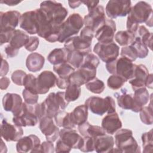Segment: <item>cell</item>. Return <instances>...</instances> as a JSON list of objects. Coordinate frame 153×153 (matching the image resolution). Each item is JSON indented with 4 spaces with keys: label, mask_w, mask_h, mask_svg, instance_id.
<instances>
[{
    "label": "cell",
    "mask_w": 153,
    "mask_h": 153,
    "mask_svg": "<svg viewBox=\"0 0 153 153\" xmlns=\"http://www.w3.org/2000/svg\"><path fill=\"white\" fill-rule=\"evenodd\" d=\"M136 65L128 59L121 57L106 63V69L112 75H117L126 81L131 79L134 74Z\"/></svg>",
    "instance_id": "6da1fadb"
},
{
    "label": "cell",
    "mask_w": 153,
    "mask_h": 153,
    "mask_svg": "<svg viewBox=\"0 0 153 153\" xmlns=\"http://www.w3.org/2000/svg\"><path fill=\"white\" fill-rule=\"evenodd\" d=\"M47 18L53 24L61 25L68 16V11L62 4L56 1H44L40 4L39 8Z\"/></svg>",
    "instance_id": "7a4b0ae2"
},
{
    "label": "cell",
    "mask_w": 153,
    "mask_h": 153,
    "mask_svg": "<svg viewBox=\"0 0 153 153\" xmlns=\"http://www.w3.org/2000/svg\"><path fill=\"white\" fill-rule=\"evenodd\" d=\"M115 145L120 152H141L140 148L137 141L133 136L131 130L123 128L118 130L115 135Z\"/></svg>",
    "instance_id": "3957f363"
},
{
    "label": "cell",
    "mask_w": 153,
    "mask_h": 153,
    "mask_svg": "<svg viewBox=\"0 0 153 153\" xmlns=\"http://www.w3.org/2000/svg\"><path fill=\"white\" fill-rule=\"evenodd\" d=\"M152 8L145 1H139L131 7L127 19L137 23H145L146 26L152 27Z\"/></svg>",
    "instance_id": "277c9868"
},
{
    "label": "cell",
    "mask_w": 153,
    "mask_h": 153,
    "mask_svg": "<svg viewBox=\"0 0 153 153\" xmlns=\"http://www.w3.org/2000/svg\"><path fill=\"white\" fill-rule=\"evenodd\" d=\"M85 105L92 113L100 116L105 113L115 112V102L111 96H106L105 98L91 96L85 100Z\"/></svg>",
    "instance_id": "5b68a950"
},
{
    "label": "cell",
    "mask_w": 153,
    "mask_h": 153,
    "mask_svg": "<svg viewBox=\"0 0 153 153\" xmlns=\"http://www.w3.org/2000/svg\"><path fill=\"white\" fill-rule=\"evenodd\" d=\"M83 25V19L78 13L71 14L60 25L58 42L63 43L73 35H76Z\"/></svg>",
    "instance_id": "8992f818"
},
{
    "label": "cell",
    "mask_w": 153,
    "mask_h": 153,
    "mask_svg": "<svg viewBox=\"0 0 153 153\" xmlns=\"http://www.w3.org/2000/svg\"><path fill=\"white\" fill-rule=\"evenodd\" d=\"M38 121L39 120L36 114L35 104L29 105L26 102H23L20 109L13 118V123L20 127L35 126Z\"/></svg>",
    "instance_id": "52a82bcc"
},
{
    "label": "cell",
    "mask_w": 153,
    "mask_h": 153,
    "mask_svg": "<svg viewBox=\"0 0 153 153\" xmlns=\"http://www.w3.org/2000/svg\"><path fill=\"white\" fill-rule=\"evenodd\" d=\"M131 8V2L129 0H111L105 8L107 16L111 19L118 17H125L128 15Z\"/></svg>",
    "instance_id": "ba28073f"
},
{
    "label": "cell",
    "mask_w": 153,
    "mask_h": 153,
    "mask_svg": "<svg viewBox=\"0 0 153 153\" xmlns=\"http://www.w3.org/2000/svg\"><path fill=\"white\" fill-rule=\"evenodd\" d=\"M93 51L103 62L106 63L118 58L120 54V47L114 42L108 44L98 42L94 46Z\"/></svg>",
    "instance_id": "9c48e42d"
},
{
    "label": "cell",
    "mask_w": 153,
    "mask_h": 153,
    "mask_svg": "<svg viewBox=\"0 0 153 153\" xmlns=\"http://www.w3.org/2000/svg\"><path fill=\"white\" fill-rule=\"evenodd\" d=\"M115 22L112 19H106L94 32L95 38L100 43L108 44L114 42L116 31Z\"/></svg>",
    "instance_id": "30bf717a"
},
{
    "label": "cell",
    "mask_w": 153,
    "mask_h": 153,
    "mask_svg": "<svg viewBox=\"0 0 153 153\" xmlns=\"http://www.w3.org/2000/svg\"><path fill=\"white\" fill-rule=\"evenodd\" d=\"M106 20L104 8L102 5H98L95 8L84 16L83 19L85 26L91 28L94 32L105 22Z\"/></svg>",
    "instance_id": "8fae6325"
},
{
    "label": "cell",
    "mask_w": 153,
    "mask_h": 153,
    "mask_svg": "<svg viewBox=\"0 0 153 153\" xmlns=\"http://www.w3.org/2000/svg\"><path fill=\"white\" fill-rule=\"evenodd\" d=\"M22 127L9 123L3 119L1 124V135L7 142H17L23 136Z\"/></svg>",
    "instance_id": "7c38bea8"
},
{
    "label": "cell",
    "mask_w": 153,
    "mask_h": 153,
    "mask_svg": "<svg viewBox=\"0 0 153 153\" xmlns=\"http://www.w3.org/2000/svg\"><path fill=\"white\" fill-rule=\"evenodd\" d=\"M39 128L47 141L54 142L60 136V130L53 120V118L44 117L39 120Z\"/></svg>",
    "instance_id": "4fadbf2b"
},
{
    "label": "cell",
    "mask_w": 153,
    "mask_h": 153,
    "mask_svg": "<svg viewBox=\"0 0 153 153\" xmlns=\"http://www.w3.org/2000/svg\"><path fill=\"white\" fill-rule=\"evenodd\" d=\"M41 145L39 138L35 134L22 137L16 143V150L18 152H39Z\"/></svg>",
    "instance_id": "5bb4252c"
},
{
    "label": "cell",
    "mask_w": 153,
    "mask_h": 153,
    "mask_svg": "<svg viewBox=\"0 0 153 153\" xmlns=\"http://www.w3.org/2000/svg\"><path fill=\"white\" fill-rule=\"evenodd\" d=\"M92 41L80 36H72L65 41L64 48L70 51H79L85 54L91 53Z\"/></svg>",
    "instance_id": "9a60e30c"
},
{
    "label": "cell",
    "mask_w": 153,
    "mask_h": 153,
    "mask_svg": "<svg viewBox=\"0 0 153 153\" xmlns=\"http://www.w3.org/2000/svg\"><path fill=\"white\" fill-rule=\"evenodd\" d=\"M57 80L56 76L50 71H44L36 77V91L38 94H44L54 87Z\"/></svg>",
    "instance_id": "2e32d148"
},
{
    "label": "cell",
    "mask_w": 153,
    "mask_h": 153,
    "mask_svg": "<svg viewBox=\"0 0 153 153\" xmlns=\"http://www.w3.org/2000/svg\"><path fill=\"white\" fill-rule=\"evenodd\" d=\"M21 14L17 11H8L0 13V32L15 30L20 23Z\"/></svg>",
    "instance_id": "e0dca14e"
},
{
    "label": "cell",
    "mask_w": 153,
    "mask_h": 153,
    "mask_svg": "<svg viewBox=\"0 0 153 153\" xmlns=\"http://www.w3.org/2000/svg\"><path fill=\"white\" fill-rule=\"evenodd\" d=\"M59 138L71 149H79L83 141V137L73 128H63L60 130Z\"/></svg>",
    "instance_id": "ac0fdd59"
},
{
    "label": "cell",
    "mask_w": 153,
    "mask_h": 153,
    "mask_svg": "<svg viewBox=\"0 0 153 153\" xmlns=\"http://www.w3.org/2000/svg\"><path fill=\"white\" fill-rule=\"evenodd\" d=\"M20 27L30 35L37 34L38 20L36 10L29 11L23 13L20 19Z\"/></svg>",
    "instance_id": "d6986e66"
},
{
    "label": "cell",
    "mask_w": 153,
    "mask_h": 153,
    "mask_svg": "<svg viewBox=\"0 0 153 153\" xmlns=\"http://www.w3.org/2000/svg\"><path fill=\"white\" fill-rule=\"evenodd\" d=\"M96 76V69H90L85 68H79L69 77L71 84L81 86Z\"/></svg>",
    "instance_id": "ffe728a7"
},
{
    "label": "cell",
    "mask_w": 153,
    "mask_h": 153,
    "mask_svg": "<svg viewBox=\"0 0 153 153\" xmlns=\"http://www.w3.org/2000/svg\"><path fill=\"white\" fill-rule=\"evenodd\" d=\"M149 74L148 69L145 65H136L133 76L128 81L132 89L134 91L140 88L146 87V81Z\"/></svg>",
    "instance_id": "44dd1931"
},
{
    "label": "cell",
    "mask_w": 153,
    "mask_h": 153,
    "mask_svg": "<svg viewBox=\"0 0 153 153\" xmlns=\"http://www.w3.org/2000/svg\"><path fill=\"white\" fill-rule=\"evenodd\" d=\"M101 126L106 133L112 135L122 127V122L118 114L115 112L108 114L102 119Z\"/></svg>",
    "instance_id": "7402d4cb"
},
{
    "label": "cell",
    "mask_w": 153,
    "mask_h": 153,
    "mask_svg": "<svg viewBox=\"0 0 153 153\" xmlns=\"http://www.w3.org/2000/svg\"><path fill=\"white\" fill-rule=\"evenodd\" d=\"M21 96L16 93H6L2 98V106L7 112H11L14 115L17 114L22 105Z\"/></svg>",
    "instance_id": "603a6c76"
},
{
    "label": "cell",
    "mask_w": 153,
    "mask_h": 153,
    "mask_svg": "<svg viewBox=\"0 0 153 153\" xmlns=\"http://www.w3.org/2000/svg\"><path fill=\"white\" fill-rule=\"evenodd\" d=\"M115 145L114 139L112 136L103 134L94 137V150L98 153L111 152Z\"/></svg>",
    "instance_id": "cb8c5ba5"
},
{
    "label": "cell",
    "mask_w": 153,
    "mask_h": 153,
    "mask_svg": "<svg viewBox=\"0 0 153 153\" xmlns=\"http://www.w3.org/2000/svg\"><path fill=\"white\" fill-rule=\"evenodd\" d=\"M41 103L44 109L45 117L54 118L56 114L61 110L56 96V93H50Z\"/></svg>",
    "instance_id": "d4e9b609"
},
{
    "label": "cell",
    "mask_w": 153,
    "mask_h": 153,
    "mask_svg": "<svg viewBox=\"0 0 153 153\" xmlns=\"http://www.w3.org/2000/svg\"><path fill=\"white\" fill-rule=\"evenodd\" d=\"M117 99L118 105L123 109L131 110L137 113L142 108L137 104L132 94L123 93L117 96Z\"/></svg>",
    "instance_id": "484cf974"
},
{
    "label": "cell",
    "mask_w": 153,
    "mask_h": 153,
    "mask_svg": "<svg viewBox=\"0 0 153 153\" xmlns=\"http://www.w3.org/2000/svg\"><path fill=\"white\" fill-rule=\"evenodd\" d=\"M78 130L83 137H96L106 134L105 131L102 127L91 125L87 121L78 126Z\"/></svg>",
    "instance_id": "4316f807"
},
{
    "label": "cell",
    "mask_w": 153,
    "mask_h": 153,
    "mask_svg": "<svg viewBox=\"0 0 153 153\" xmlns=\"http://www.w3.org/2000/svg\"><path fill=\"white\" fill-rule=\"evenodd\" d=\"M45 63V58L38 53H32L29 54L26 60L27 69L33 72L41 71Z\"/></svg>",
    "instance_id": "83f0119b"
},
{
    "label": "cell",
    "mask_w": 153,
    "mask_h": 153,
    "mask_svg": "<svg viewBox=\"0 0 153 153\" xmlns=\"http://www.w3.org/2000/svg\"><path fill=\"white\" fill-rule=\"evenodd\" d=\"M30 36L24 31L19 29H15L13 31L11 37L9 41V45L14 48L19 50L20 48L26 45Z\"/></svg>",
    "instance_id": "f1b7e54d"
},
{
    "label": "cell",
    "mask_w": 153,
    "mask_h": 153,
    "mask_svg": "<svg viewBox=\"0 0 153 153\" xmlns=\"http://www.w3.org/2000/svg\"><path fill=\"white\" fill-rule=\"evenodd\" d=\"M69 50L65 48H57L53 50L48 55V61L53 65L67 63Z\"/></svg>",
    "instance_id": "f546056e"
},
{
    "label": "cell",
    "mask_w": 153,
    "mask_h": 153,
    "mask_svg": "<svg viewBox=\"0 0 153 153\" xmlns=\"http://www.w3.org/2000/svg\"><path fill=\"white\" fill-rule=\"evenodd\" d=\"M70 113L72 121L75 126H79L87 120L88 108L85 105H81L76 106Z\"/></svg>",
    "instance_id": "4dcf8cb0"
},
{
    "label": "cell",
    "mask_w": 153,
    "mask_h": 153,
    "mask_svg": "<svg viewBox=\"0 0 153 153\" xmlns=\"http://www.w3.org/2000/svg\"><path fill=\"white\" fill-rule=\"evenodd\" d=\"M56 124L59 127L64 128H74L76 126L72 122L71 113L64 110L59 111L54 116Z\"/></svg>",
    "instance_id": "1f68e13d"
},
{
    "label": "cell",
    "mask_w": 153,
    "mask_h": 153,
    "mask_svg": "<svg viewBox=\"0 0 153 153\" xmlns=\"http://www.w3.org/2000/svg\"><path fill=\"white\" fill-rule=\"evenodd\" d=\"M135 38V34L128 30L118 31L114 35L115 41L123 47L130 45L133 42Z\"/></svg>",
    "instance_id": "d6a6232c"
},
{
    "label": "cell",
    "mask_w": 153,
    "mask_h": 153,
    "mask_svg": "<svg viewBox=\"0 0 153 153\" xmlns=\"http://www.w3.org/2000/svg\"><path fill=\"white\" fill-rule=\"evenodd\" d=\"M134 91V94H133V98L139 106L142 108L149 102L150 96L146 87L138 88Z\"/></svg>",
    "instance_id": "836d02e7"
},
{
    "label": "cell",
    "mask_w": 153,
    "mask_h": 153,
    "mask_svg": "<svg viewBox=\"0 0 153 153\" xmlns=\"http://www.w3.org/2000/svg\"><path fill=\"white\" fill-rule=\"evenodd\" d=\"M139 37L140 38L142 42L147 47L152 50V33L149 32L143 25H140L137 30Z\"/></svg>",
    "instance_id": "e575fe53"
},
{
    "label": "cell",
    "mask_w": 153,
    "mask_h": 153,
    "mask_svg": "<svg viewBox=\"0 0 153 153\" xmlns=\"http://www.w3.org/2000/svg\"><path fill=\"white\" fill-rule=\"evenodd\" d=\"M75 69L68 63H62L54 65L53 66L54 71L57 74L59 77L61 78H69L75 71Z\"/></svg>",
    "instance_id": "d590c367"
},
{
    "label": "cell",
    "mask_w": 153,
    "mask_h": 153,
    "mask_svg": "<svg viewBox=\"0 0 153 153\" xmlns=\"http://www.w3.org/2000/svg\"><path fill=\"white\" fill-rule=\"evenodd\" d=\"M85 54H87L79 51H69L67 63L71 65L75 69H78L81 66Z\"/></svg>",
    "instance_id": "8d00e7d4"
},
{
    "label": "cell",
    "mask_w": 153,
    "mask_h": 153,
    "mask_svg": "<svg viewBox=\"0 0 153 153\" xmlns=\"http://www.w3.org/2000/svg\"><path fill=\"white\" fill-rule=\"evenodd\" d=\"M86 88L90 92L94 94H100L105 90V86L104 82L95 77L85 84Z\"/></svg>",
    "instance_id": "74e56055"
},
{
    "label": "cell",
    "mask_w": 153,
    "mask_h": 153,
    "mask_svg": "<svg viewBox=\"0 0 153 153\" xmlns=\"http://www.w3.org/2000/svg\"><path fill=\"white\" fill-rule=\"evenodd\" d=\"M81 87L75 84H70L65 91V99L68 102L76 100L81 94Z\"/></svg>",
    "instance_id": "f35d334b"
},
{
    "label": "cell",
    "mask_w": 153,
    "mask_h": 153,
    "mask_svg": "<svg viewBox=\"0 0 153 153\" xmlns=\"http://www.w3.org/2000/svg\"><path fill=\"white\" fill-rule=\"evenodd\" d=\"M100 63L99 58L93 53H90L85 55L83 62L79 68H85L90 69H96Z\"/></svg>",
    "instance_id": "ab89813d"
},
{
    "label": "cell",
    "mask_w": 153,
    "mask_h": 153,
    "mask_svg": "<svg viewBox=\"0 0 153 153\" xmlns=\"http://www.w3.org/2000/svg\"><path fill=\"white\" fill-rule=\"evenodd\" d=\"M149 105L143 106L139 111V117L141 121L146 125H152L153 123L152 108L151 105V98Z\"/></svg>",
    "instance_id": "60d3db41"
},
{
    "label": "cell",
    "mask_w": 153,
    "mask_h": 153,
    "mask_svg": "<svg viewBox=\"0 0 153 153\" xmlns=\"http://www.w3.org/2000/svg\"><path fill=\"white\" fill-rule=\"evenodd\" d=\"M130 45L135 49L137 58L143 59L148 56L149 53L148 48L142 42L139 36L136 37L133 42Z\"/></svg>",
    "instance_id": "b9f144b4"
},
{
    "label": "cell",
    "mask_w": 153,
    "mask_h": 153,
    "mask_svg": "<svg viewBox=\"0 0 153 153\" xmlns=\"http://www.w3.org/2000/svg\"><path fill=\"white\" fill-rule=\"evenodd\" d=\"M142 141L143 146V152L149 153L152 152L153 148V137L152 129L150 131L144 133L142 135Z\"/></svg>",
    "instance_id": "7bdbcfd3"
},
{
    "label": "cell",
    "mask_w": 153,
    "mask_h": 153,
    "mask_svg": "<svg viewBox=\"0 0 153 153\" xmlns=\"http://www.w3.org/2000/svg\"><path fill=\"white\" fill-rule=\"evenodd\" d=\"M126 81L121 76L117 75H111L107 80L108 87L112 90H118L122 87Z\"/></svg>",
    "instance_id": "ee69618b"
},
{
    "label": "cell",
    "mask_w": 153,
    "mask_h": 153,
    "mask_svg": "<svg viewBox=\"0 0 153 153\" xmlns=\"http://www.w3.org/2000/svg\"><path fill=\"white\" fill-rule=\"evenodd\" d=\"M36 77L31 74H27L23 80V86L25 88L30 92L38 94L36 91Z\"/></svg>",
    "instance_id": "f6af8a7d"
},
{
    "label": "cell",
    "mask_w": 153,
    "mask_h": 153,
    "mask_svg": "<svg viewBox=\"0 0 153 153\" xmlns=\"http://www.w3.org/2000/svg\"><path fill=\"white\" fill-rule=\"evenodd\" d=\"M120 55L121 57H125L131 62L135 61L137 58L136 51L131 45L123 47L121 49Z\"/></svg>",
    "instance_id": "bcb514c9"
},
{
    "label": "cell",
    "mask_w": 153,
    "mask_h": 153,
    "mask_svg": "<svg viewBox=\"0 0 153 153\" xmlns=\"http://www.w3.org/2000/svg\"><path fill=\"white\" fill-rule=\"evenodd\" d=\"M79 150L84 152H92L94 151V137H83V141Z\"/></svg>",
    "instance_id": "7dc6e473"
},
{
    "label": "cell",
    "mask_w": 153,
    "mask_h": 153,
    "mask_svg": "<svg viewBox=\"0 0 153 153\" xmlns=\"http://www.w3.org/2000/svg\"><path fill=\"white\" fill-rule=\"evenodd\" d=\"M22 95L25 102H26V103L29 105H35L37 103L39 99L38 94L33 93L25 88L22 91Z\"/></svg>",
    "instance_id": "c3c4849f"
},
{
    "label": "cell",
    "mask_w": 153,
    "mask_h": 153,
    "mask_svg": "<svg viewBox=\"0 0 153 153\" xmlns=\"http://www.w3.org/2000/svg\"><path fill=\"white\" fill-rule=\"evenodd\" d=\"M26 75V73L22 70H16L11 74L12 81L14 84L22 86L23 85V80Z\"/></svg>",
    "instance_id": "681fc988"
},
{
    "label": "cell",
    "mask_w": 153,
    "mask_h": 153,
    "mask_svg": "<svg viewBox=\"0 0 153 153\" xmlns=\"http://www.w3.org/2000/svg\"><path fill=\"white\" fill-rule=\"evenodd\" d=\"M39 39L37 36H30L27 43L25 45L26 50L30 52L35 51L38 47Z\"/></svg>",
    "instance_id": "f907efd6"
},
{
    "label": "cell",
    "mask_w": 153,
    "mask_h": 153,
    "mask_svg": "<svg viewBox=\"0 0 153 153\" xmlns=\"http://www.w3.org/2000/svg\"><path fill=\"white\" fill-rule=\"evenodd\" d=\"M54 152H55V148L53 142L47 140L41 143L39 152L53 153Z\"/></svg>",
    "instance_id": "816d5d0a"
},
{
    "label": "cell",
    "mask_w": 153,
    "mask_h": 153,
    "mask_svg": "<svg viewBox=\"0 0 153 153\" xmlns=\"http://www.w3.org/2000/svg\"><path fill=\"white\" fill-rule=\"evenodd\" d=\"M56 96L58 100V102L60 105V109L65 110L68 106L69 102H68L65 97V92L64 91H58L56 93Z\"/></svg>",
    "instance_id": "f5cc1de1"
},
{
    "label": "cell",
    "mask_w": 153,
    "mask_h": 153,
    "mask_svg": "<svg viewBox=\"0 0 153 153\" xmlns=\"http://www.w3.org/2000/svg\"><path fill=\"white\" fill-rule=\"evenodd\" d=\"M71 148L65 144L59 138L57 140L55 147L56 152H69Z\"/></svg>",
    "instance_id": "db71d44e"
},
{
    "label": "cell",
    "mask_w": 153,
    "mask_h": 153,
    "mask_svg": "<svg viewBox=\"0 0 153 153\" xmlns=\"http://www.w3.org/2000/svg\"><path fill=\"white\" fill-rule=\"evenodd\" d=\"M70 84L71 83L69 80V78H57L56 84L60 89H66Z\"/></svg>",
    "instance_id": "11a10c76"
},
{
    "label": "cell",
    "mask_w": 153,
    "mask_h": 153,
    "mask_svg": "<svg viewBox=\"0 0 153 153\" xmlns=\"http://www.w3.org/2000/svg\"><path fill=\"white\" fill-rule=\"evenodd\" d=\"M13 30L7 31V32H0V43L1 45H3L5 43L9 42L11 35Z\"/></svg>",
    "instance_id": "9f6ffc18"
},
{
    "label": "cell",
    "mask_w": 153,
    "mask_h": 153,
    "mask_svg": "<svg viewBox=\"0 0 153 153\" xmlns=\"http://www.w3.org/2000/svg\"><path fill=\"white\" fill-rule=\"evenodd\" d=\"M4 51L8 58H13L16 57L19 53V50H15L11 47L9 44H8L4 48Z\"/></svg>",
    "instance_id": "6f0895ef"
},
{
    "label": "cell",
    "mask_w": 153,
    "mask_h": 153,
    "mask_svg": "<svg viewBox=\"0 0 153 153\" xmlns=\"http://www.w3.org/2000/svg\"><path fill=\"white\" fill-rule=\"evenodd\" d=\"M9 71V65L6 60L4 59L2 57H1V67L0 71V75L1 77L5 76Z\"/></svg>",
    "instance_id": "680465c9"
},
{
    "label": "cell",
    "mask_w": 153,
    "mask_h": 153,
    "mask_svg": "<svg viewBox=\"0 0 153 153\" xmlns=\"http://www.w3.org/2000/svg\"><path fill=\"white\" fill-rule=\"evenodd\" d=\"M81 2L87 6L88 12L95 8L99 3V1H81Z\"/></svg>",
    "instance_id": "91938a15"
},
{
    "label": "cell",
    "mask_w": 153,
    "mask_h": 153,
    "mask_svg": "<svg viewBox=\"0 0 153 153\" xmlns=\"http://www.w3.org/2000/svg\"><path fill=\"white\" fill-rule=\"evenodd\" d=\"M10 84V79L6 76H2L0 79V88L2 90H6Z\"/></svg>",
    "instance_id": "94428289"
},
{
    "label": "cell",
    "mask_w": 153,
    "mask_h": 153,
    "mask_svg": "<svg viewBox=\"0 0 153 153\" xmlns=\"http://www.w3.org/2000/svg\"><path fill=\"white\" fill-rule=\"evenodd\" d=\"M0 2L1 4H5L8 6H14L20 4L22 1L17 0H2Z\"/></svg>",
    "instance_id": "6125c7cd"
},
{
    "label": "cell",
    "mask_w": 153,
    "mask_h": 153,
    "mask_svg": "<svg viewBox=\"0 0 153 153\" xmlns=\"http://www.w3.org/2000/svg\"><path fill=\"white\" fill-rule=\"evenodd\" d=\"M82 4L81 1H69L68 4L70 8L72 9H75L78 7Z\"/></svg>",
    "instance_id": "be15d7a7"
},
{
    "label": "cell",
    "mask_w": 153,
    "mask_h": 153,
    "mask_svg": "<svg viewBox=\"0 0 153 153\" xmlns=\"http://www.w3.org/2000/svg\"><path fill=\"white\" fill-rule=\"evenodd\" d=\"M146 87L152 89V74H149L146 81Z\"/></svg>",
    "instance_id": "e7e4bbea"
},
{
    "label": "cell",
    "mask_w": 153,
    "mask_h": 153,
    "mask_svg": "<svg viewBox=\"0 0 153 153\" xmlns=\"http://www.w3.org/2000/svg\"><path fill=\"white\" fill-rule=\"evenodd\" d=\"M3 149H5L7 151V146H6L5 144L4 143L3 140H2V139H1V152H2Z\"/></svg>",
    "instance_id": "03108f58"
}]
</instances>
